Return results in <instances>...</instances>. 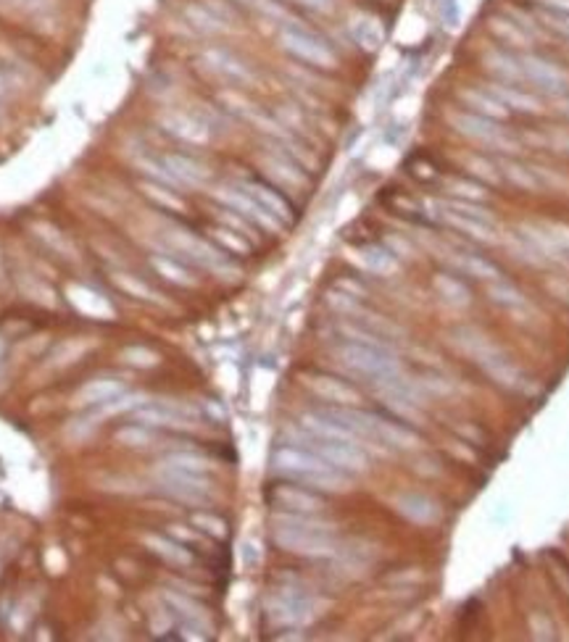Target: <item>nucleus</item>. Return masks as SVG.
Wrapping results in <instances>:
<instances>
[{"mask_svg":"<svg viewBox=\"0 0 569 642\" xmlns=\"http://www.w3.org/2000/svg\"><path fill=\"white\" fill-rule=\"evenodd\" d=\"M272 466L282 477H290V479H296L301 485H309V487H317V490L341 493V490L348 487V474L345 471H341L333 463H327L322 455H317L314 450H309L304 445L277 447L274 455H272Z\"/></svg>","mask_w":569,"mask_h":642,"instance_id":"nucleus-1","label":"nucleus"},{"mask_svg":"<svg viewBox=\"0 0 569 642\" xmlns=\"http://www.w3.org/2000/svg\"><path fill=\"white\" fill-rule=\"evenodd\" d=\"M272 539L282 550H290L298 555H330L335 550V535L330 527L298 514L277 516L272 527Z\"/></svg>","mask_w":569,"mask_h":642,"instance_id":"nucleus-2","label":"nucleus"},{"mask_svg":"<svg viewBox=\"0 0 569 642\" xmlns=\"http://www.w3.org/2000/svg\"><path fill=\"white\" fill-rule=\"evenodd\" d=\"M342 363L369 379H390L396 374V358L372 340H350L341 348Z\"/></svg>","mask_w":569,"mask_h":642,"instance_id":"nucleus-3","label":"nucleus"},{"mask_svg":"<svg viewBox=\"0 0 569 642\" xmlns=\"http://www.w3.org/2000/svg\"><path fill=\"white\" fill-rule=\"evenodd\" d=\"M280 40L288 53H293L296 58H301L311 66H322V69L335 66V53L330 50V45L317 32H311L309 27H304L298 21H282Z\"/></svg>","mask_w":569,"mask_h":642,"instance_id":"nucleus-4","label":"nucleus"},{"mask_svg":"<svg viewBox=\"0 0 569 642\" xmlns=\"http://www.w3.org/2000/svg\"><path fill=\"white\" fill-rule=\"evenodd\" d=\"M158 482L169 495H174L182 503H193V506L209 503L211 495H214L206 474L190 471V469H182V466H172L166 461H161V466H158Z\"/></svg>","mask_w":569,"mask_h":642,"instance_id":"nucleus-5","label":"nucleus"},{"mask_svg":"<svg viewBox=\"0 0 569 642\" xmlns=\"http://www.w3.org/2000/svg\"><path fill=\"white\" fill-rule=\"evenodd\" d=\"M304 447L314 450L317 455H322L327 463L338 466L345 474H358L366 469V455L358 447V442L353 439H342V437H327V434H314L309 432Z\"/></svg>","mask_w":569,"mask_h":642,"instance_id":"nucleus-6","label":"nucleus"},{"mask_svg":"<svg viewBox=\"0 0 569 642\" xmlns=\"http://www.w3.org/2000/svg\"><path fill=\"white\" fill-rule=\"evenodd\" d=\"M266 495H269V503L274 508H280L282 514L311 516V514H319L325 508V501L317 493L298 487V485H274Z\"/></svg>","mask_w":569,"mask_h":642,"instance_id":"nucleus-7","label":"nucleus"},{"mask_svg":"<svg viewBox=\"0 0 569 642\" xmlns=\"http://www.w3.org/2000/svg\"><path fill=\"white\" fill-rule=\"evenodd\" d=\"M166 237L190 261H196V264H201L206 269H214V271H227L229 269V261L225 258V253L217 250L214 245H209L206 240H201V237H196V234H190L185 229H172V232H166Z\"/></svg>","mask_w":569,"mask_h":642,"instance_id":"nucleus-8","label":"nucleus"},{"mask_svg":"<svg viewBox=\"0 0 569 642\" xmlns=\"http://www.w3.org/2000/svg\"><path fill=\"white\" fill-rule=\"evenodd\" d=\"M269 614L277 624H304L311 616V603L296 590H282L269 600Z\"/></svg>","mask_w":569,"mask_h":642,"instance_id":"nucleus-9","label":"nucleus"},{"mask_svg":"<svg viewBox=\"0 0 569 642\" xmlns=\"http://www.w3.org/2000/svg\"><path fill=\"white\" fill-rule=\"evenodd\" d=\"M137 419L142 424H153V427H188L193 424L196 414L190 409L174 406V403H148L137 409Z\"/></svg>","mask_w":569,"mask_h":642,"instance_id":"nucleus-10","label":"nucleus"},{"mask_svg":"<svg viewBox=\"0 0 569 642\" xmlns=\"http://www.w3.org/2000/svg\"><path fill=\"white\" fill-rule=\"evenodd\" d=\"M258 209H264L266 214L272 216V218H277L280 224H288L293 214H290V206H288V201L282 198V195H277L272 187H266V185H261V182H253V180H248V182H240L237 185Z\"/></svg>","mask_w":569,"mask_h":642,"instance_id":"nucleus-11","label":"nucleus"},{"mask_svg":"<svg viewBox=\"0 0 569 642\" xmlns=\"http://www.w3.org/2000/svg\"><path fill=\"white\" fill-rule=\"evenodd\" d=\"M204 61H206V66H209L217 77H222V80H227V82H235V85H242V82H248V80L253 77L250 69H248L235 53L222 50V48H211V50H206Z\"/></svg>","mask_w":569,"mask_h":642,"instance_id":"nucleus-12","label":"nucleus"},{"mask_svg":"<svg viewBox=\"0 0 569 642\" xmlns=\"http://www.w3.org/2000/svg\"><path fill=\"white\" fill-rule=\"evenodd\" d=\"M446 216L454 221L456 226H461V229H466V232H472V234H477L482 240H488L493 234V218L488 214H482V211H477V209H472V206L451 203L446 209Z\"/></svg>","mask_w":569,"mask_h":642,"instance_id":"nucleus-13","label":"nucleus"},{"mask_svg":"<svg viewBox=\"0 0 569 642\" xmlns=\"http://www.w3.org/2000/svg\"><path fill=\"white\" fill-rule=\"evenodd\" d=\"M217 198L225 201L227 206H232L240 216H245V218H250V221H256V224H261V226H272V229H280V226H282L277 218H272L264 209H258V206H256V203H253L240 187H235V190H219Z\"/></svg>","mask_w":569,"mask_h":642,"instance_id":"nucleus-14","label":"nucleus"},{"mask_svg":"<svg viewBox=\"0 0 569 642\" xmlns=\"http://www.w3.org/2000/svg\"><path fill=\"white\" fill-rule=\"evenodd\" d=\"M164 600L172 606V611H174L188 627H193V630H198V632H209V616H206V611H204L201 603H196V600H190V598H185V595H180V592H164Z\"/></svg>","mask_w":569,"mask_h":642,"instance_id":"nucleus-15","label":"nucleus"},{"mask_svg":"<svg viewBox=\"0 0 569 642\" xmlns=\"http://www.w3.org/2000/svg\"><path fill=\"white\" fill-rule=\"evenodd\" d=\"M69 298L74 303V309L90 319H111L114 317V309L106 298H101L98 293L88 290V287H69Z\"/></svg>","mask_w":569,"mask_h":642,"instance_id":"nucleus-16","label":"nucleus"},{"mask_svg":"<svg viewBox=\"0 0 569 642\" xmlns=\"http://www.w3.org/2000/svg\"><path fill=\"white\" fill-rule=\"evenodd\" d=\"M119 395H124V385L119 379H90L77 393V403L80 406H104Z\"/></svg>","mask_w":569,"mask_h":642,"instance_id":"nucleus-17","label":"nucleus"},{"mask_svg":"<svg viewBox=\"0 0 569 642\" xmlns=\"http://www.w3.org/2000/svg\"><path fill=\"white\" fill-rule=\"evenodd\" d=\"M161 121H164V126H166L172 134H177V137H182V140H188V142H206V137H209L206 126H204L198 118H193V116H185V113H166Z\"/></svg>","mask_w":569,"mask_h":642,"instance_id":"nucleus-18","label":"nucleus"},{"mask_svg":"<svg viewBox=\"0 0 569 642\" xmlns=\"http://www.w3.org/2000/svg\"><path fill=\"white\" fill-rule=\"evenodd\" d=\"M164 164L169 169V177H174V180H180L185 185H201L209 177V172L198 161H193L188 156H166Z\"/></svg>","mask_w":569,"mask_h":642,"instance_id":"nucleus-19","label":"nucleus"},{"mask_svg":"<svg viewBox=\"0 0 569 642\" xmlns=\"http://www.w3.org/2000/svg\"><path fill=\"white\" fill-rule=\"evenodd\" d=\"M145 545H148L156 555L166 558L169 563L188 566V563L193 561V555L188 553V547H182V545L174 542V539H166V537H158V535H148L145 537Z\"/></svg>","mask_w":569,"mask_h":642,"instance_id":"nucleus-20","label":"nucleus"},{"mask_svg":"<svg viewBox=\"0 0 569 642\" xmlns=\"http://www.w3.org/2000/svg\"><path fill=\"white\" fill-rule=\"evenodd\" d=\"M309 387L314 393H319L322 398L335 401V403H353L356 401V393L348 385H342L338 379H330V377H314V379H309Z\"/></svg>","mask_w":569,"mask_h":642,"instance_id":"nucleus-21","label":"nucleus"},{"mask_svg":"<svg viewBox=\"0 0 569 642\" xmlns=\"http://www.w3.org/2000/svg\"><path fill=\"white\" fill-rule=\"evenodd\" d=\"M350 32H353L356 42H358L361 48H366V50H374V48L382 42V27H380L374 19H369V16L356 19V21L350 24Z\"/></svg>","mask_w":569,"mask_h":642,"instance_id":"nucleus-22","label":"nucleus"},{"mask_svg":"<svg viewBox=\"0 0 569 642\" xmlns=\"http://www.w3.org/2000/svg\"><path fill=\"white\" fill-rule=\"evenodd\" d=\"M454 124L469 137H477V140H485V142H496V126L488 121V118H480V116H456Z\"/></svg>","mask_w":569,"mask_h":642,"instance_id":"nucleus-23","label":"nucleus"},{"mask_svg":"<svg viewBox=\"0 0 569 642\" xmlns=\"http://www.w3.org/2000/svg\"><path fill=\"white\" fill-rule=\"evenodd\" d=\"M150 264L156 266V271H158L161 277H166V279H169V282H174V285H196L193 274H190L185 266H180L177 261H172V258L153 256V258H150Z\"/></svg>","mask_w":569,"mask_h":642,"instance_id":"nucleus-24","label":"nucleus"},{"mask_svg":"<svg viewBox=\"0 0 569 642\" xmlns=\"http://www.w3.org/2000/svg\"><path fill=\"white\" fill-rule=\"evenodd\" d=\"M361 264L369 269V271H377V274H388L396 269V261L388 250L382 248H364L361 250Z\"/></svg>","mask_w":569,"mask_h":642,"instance_id":"nucleus-25","label":"nucleus"},{"mask_svg":"<svg viewBox=\"0 0 569 642\" xmlns=\"http://www.w3.org/2000/svg\"><path fill=\"white\" fill-rule=\"evenodd\" d=\"M188 16H190V21H193L198 29H204V32H217V29L225 27V24H222V16H217V13L209 11L206 5H190V8H188Z\"/></svg>","mask_w":569,"mask_h":642,"instance_id":"nucleus-26","label":"nucleus"},{"mask_svg":"<svg viewBox=\"0 0 569 642\" xmlns=\"http://www.w3.org/2000/svg\"><path fill=\"white\" fill-rule=\"evenodd\" d=\"M142 193L150 198V201H156L158 206H164V209H172V211H182V201L177 198V195H172L169 190H164V187H158V185H142Z\"/></svg>","mask_w":569,"mask_h":642,"instance_id":"nucleus-27","label":"nucleus"},{"mask_svg":"<svg viewBox=\"0 0 569 642\" xmlns=\"http://www.w3.org/2000/svg\"><path fill=\"white\" fill-rule=\"evenodd\" d=\"M116 282H119V287H124L129 295H135V298H145V301H156L153 295V290L148 287V285H142V282H137L135 277H129V274H116Z\"/></svg>","mask_w":569,"mask_h":642,"instance_id":"nucleus-28","label":"nucleus"},{"mask_svg":"<svg viewBox=\"0 0 569 642\" xmlns=\"http://www.w3.org/2000/svg\"><path fill=\"white\" fill-rule=\"evenodd\" d=\"M193 524H196L198 530L209 532L211 537H225V535H227V524H225L222 519L211 516V514H201V516H196V519H193Z\"/></svg>","mask_w":569,"mask_h":642,"instance_id":"nucleus-29","label":"nucleus"},{"mask_svg":"<svg viewBox=\"0 0 569 642\" xmlns=\"http://www.w3.org/2000/svg\"><path fill=\"white\" fill-rule=\"evenodd\" d=\"M121 358L132 366H153L158 361V355L153 350H145V348H127L121 353Z\"/></svg>","mask_w":569,"mask_h":642,"instance_id":"nucleus-30","label":"nucleus"},{"mask_svg":"<svg viewBox=\"0 0 569 642\" xmlns=\"http://www.w3.org/2000/svg\"><path fill=\"white\" fill-rule=\"evenodd\" d=\"M116 439H121L127 445H148L150 442V434L145 429H121L116 434Z\"/></svg>","mask_w":569,"mask_h":642,"instance_id":"nucleus-31","label":"nucleus"},{"mask_svg":"<svg viewBox=\"0 0 569 642\" xmlns=\"http://www.w3.org/2000/svg\"><path fill=\"white\" fill-rule=\"evenodd\" d=\"M245 5H250L253 11L264 13V16H282V8L277 0H242Z\"/></svg>","mask_w":569,"mask_h":642,"instance_id":"nucleus-32","label":"nucleus"},{"mask_svg":"<svg viewBox=\"0 0 569 642\" xmlns=\"http://www.w3.org/2000/svg\"><path fill=\"white\" fill-rule=\"evenodd\" d=\"M217 240H222L229 250H237V253H248V242H242L240 237L229 234L227 229H217Z\"/></svg>","mask_w":569,"mask_h":642,"instance_id":"nucleus-33","label":"nucleus"},{"mask_svg":"<svg viewBox=\"0 0 569 642\" xmlns=\"http://www.w3.org/2000/svg\"><path fill=\"white\" fill-rule=\"evenodd\" d=\"M304 5L314 8V11H330L335 5V0H301Z\"/></svg>","mask_w":569,"mask_h":642,"instance_id":"nucleus-34","label":"nucleus"}]
</instances>
